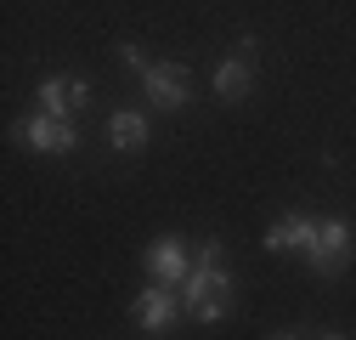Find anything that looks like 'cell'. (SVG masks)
<instances>
[{
  "instance_id": "obj_10",
  "label": "cell",
  "mask_w": 356,
  "mask_h": 340,
  "mask_svg": "<svg viewBox=\"0 0 356 340\" xmlns=\"http://www.w3.org/2000/svg\"><path fill=\"white\" fill-rule=\"evenodd\" d=\"M108 148L142 153V148H147V114H142V108H119V114L108 119Z\"/></svg>"
},
{
  "instance_id": "obj_5",
  "label": "cell",
  "mask_w": 356,
  "mask_h": 340,
  "mask_svg": "<svg viewBox=\"0 0 356 340\" xmlns=\"http://www.w3.org/2000/svg\"><path fill=\"white\" fill-rule=\"evenodd\" d=\"M130 318H136L147 334H170L175 318H181V295H175L170 284H147L136 301H130Z\"/></svg>"
},
{
  "instance_id": "obj_6",
  "label": "cell",
  "mask_w": 356,
  "mask_h": 340,
  "mask_svg": "<svg viewBox=\"0 0 356 340\" xmlns=\"http://www.w3.org/2000/svg\"><path fill=\"white\" fill-rule=\"evenodd\" d=\"M142 267H147V278H153V284L181 289V284H187V272H193V249H187L181 238H153V244H147V255H142Z\"/></svg>"
},
{
  "instance_id": "obj_12",
  "label": "cell",
  "mask_w": 356,
  "mask_h": 340,
  "mask_svg": "<svg viewBox=\"0 0 356 340\" xmlns=\"http://www.w3.org/2000/svg\"><path fill=\"white\" fill-rule=\"evenodd\" d=\"M238 57H249V63H260V40L254 34H238V46H232Z\"/></svg>"
},
{
  "instance_id": "obj_13",
  "label": "cell",
  "mask_w": 356,
  "mask_h": 340,
  "mask_svg": "<svg viewBox=\"0 0 356 340\" xmlns=\"http://www.w3.org/2000/svg\"><path fill=\"white\" fill-rule=\"evenodd\" d=\"M272 340H300V334H289V329H283V334H272Z\"/></svg>"
},
{
  "instance_id": "obj_3",
  "label": "cell",
  "mask_w": 356,
  "mask_h": 340,
  "mask_svg": "<svg viewBox=\"0 0 356 340\" xmlns=\"http://www.w3.org/2000/svg\"><path fill=\"white\" fill-rule=\"evenodd\" d=\"M142 91H147L153 108L181 114L193 102V74H187V63H147L142 68Z\"/></svg>"
},
{
  "instance_id": "obj_14",
  "label": "cell",
  "mask_w": 356,
  "mask_h": 340,
  "mask_svg": "<svg viewBox=\"0 0 356 340\" xmlns=\"http://www.w3.org/2000/svg\"><path fill=\"white\" fill-rule=\"evenodd\" d=\"M317 340H345V334H317Z\"/></svg>"
},
{
  "instance_id": "obj_9",
  "label": "cell",
  "mask_w": 356,
  "mask_h": 340,
  "mask_svg": "<svg viewBox=\"0 0 356 340\" xmlns=\"http://www.w3.org/2000/svg\"><path fill=\"white\" fill-rule=\"evenodd\" d=\"M249 85H254V63H249V57L232 52V57L215 63V97H220V102H243Z\"/></svg>"
},
{
  "instance_id": "obj_7",
  "label": "cell",
  "mask_w": 356,
  "mask_h": 340,
  "mask_svg": "<svg viewBox=\"0 0 356 340\" xmlns=\"http://www.w3.org/2000/svg\"><path fill=\"white\" fill-rule=\"evenodd\" d=\"M34 97H40V114H51V119H74L85 102H91V85L74 79V74H51V79H40V85H34Z\"/></svg>"
},
{
  "instance_id": "obj_1",
  "label": "cell",
  "mask_w": 356,
  "mask_h": 340,
  "mask_svg": "<svg viewBox=\"0 0 356 340\" xmlns=\"http://www.w3.org/2000/svg\"><path fill=\"white\" fill-rule=\"evenodd\" d=\"M175 295H181V312L193 323H220L232 312V272L220 267V238H204L193 249V272Z\"/></svg>"
},
{
  "instance_id": "obj_11",
  "label": "cell",
  "mask_w": 356,
  "mask_h": 340,
  "mask_svg": "<svg viewBox=\"0 0 356 340\" xmlns=\"http://www.w3.org/2000/svg\"><path fill=\"white\" fill-rule=\"evenodd\" d=\"M119 63H124V68H136V74H142V68H147L153 57H147L142 46H119Z\"/></svg>"
},
{
  "instance_id": "obj_4",
  "label": "cell",
  "mask_w": 356,
  "mask_h": 340,
  "mask_svg": "<svg viewBox=\"0 0 356 340\" xmlns=\"http://www.w3.org/2000/svg\"><path fill=\"white\" fill-rule=\"evenodd\" d=\"M12 137L23 148H34V153H74L79 148V131H74L68 119H51V114H29Z\"/></svg>"
},
{
  "instance_id": "obj_2",
  "label": "cell",
  "mask_w": 356,
  "mask_h": 340,
  "mask_svg": "<svg viewBox=\"0 0 356 340\" xmlns=\"http://www.w3.org/2000/svg\"><path fill=\"white\" fill-rule=\"evenodd\" d=\"M350 249H356L350 222H339V216H317V238H311V249H305L311 272H317V278H339L345 261H350Z\"/></svg>"
},
{
  "instance_id": "obj_8",
  "label": "cell",
  "mask_w": 356,
  "mask_h": 340,
  "mask_svg": "<svg viewBox=\"0 0 356 340\" xmlns=\"http://www.w3.org/2000/svg\"><path fill=\"white\" fill-rule=\"evenodd\" d=\"M311 238H317V216H300V210H289V216H277L272 227H266V249L283 255V249H311Z\"/></svg>"
}]
</instances>
